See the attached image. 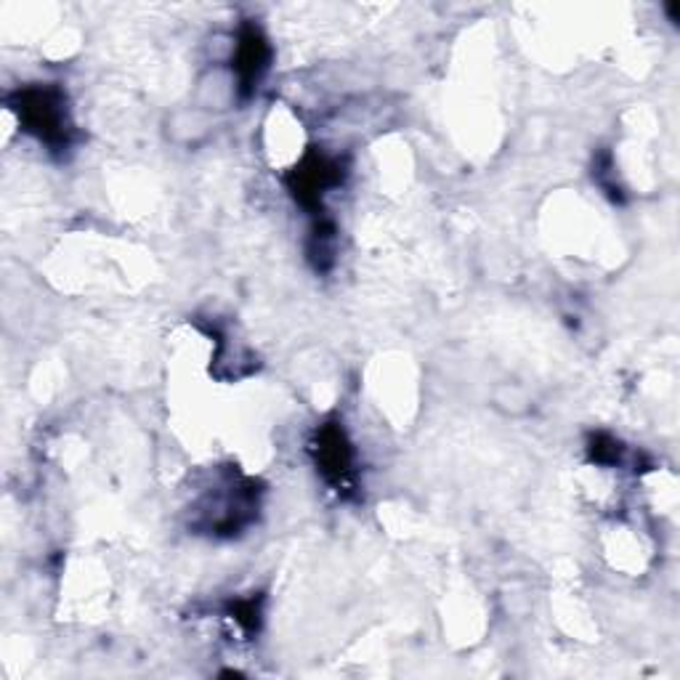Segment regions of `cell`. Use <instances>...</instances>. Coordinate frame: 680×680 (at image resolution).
<instances>
[{
	"mask_svg": "<svg viewBox=\"0 0 680 680\" xmlns=\"http://www.w3.org/2000/svg\"><path fill=\"white\" fill-rule=\"evenodd\" d=\"M317 460L319 468H322V473L328 476L332 484H346V479L351 476V444L346 441L343 431H338L336 426L324 428L322 437H319V450H317Z\"/></svg>",
	"mask_w": 680,
	"mask_h": 680,
	"instance_id": "6da1fadb",
	"label": "cell"
}]
</instances>
